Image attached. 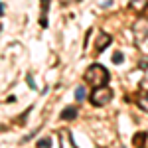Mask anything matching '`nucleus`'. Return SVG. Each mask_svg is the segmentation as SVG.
Here are the masks:
<instances>
[{
  "instance_id": "1",
  "label": "nucleus",
  "mask_w": 148,
  "mask_h": 148,
  "mask_svg": "<svg viewBox=\"0 0 148 148\" xmlns=\"http://www.w3.org/2000/svg\"><path fill=\"white\" fill-rule=\"evenodd\" d=\"M109 79H111V73L107 71V67H103L101 63H93L91 67L85 71V81L91 85L93 89H95V87L107 85Z\"/></svg>"
},
{
  "instance_id": "2",
  "label": "nucleus",
  "mask_w": 148,
  "mask_h": 148,
  "mask_svg": "<svg viewBox=\"0 0 148 148\" xmlns=\"http://www.w3.org/2000/svg\"><path fill=\"white\" fill-rule=\"evenodd\" d=\"M111 99H113V89H109L107 85L95 87L93 93H91V103L95 105V107H105Z\"/></svg>"
},
{
  "instance_id": "3",
  "label": "nucleus",
  "mask_w": 148,
  "mask_h": 148,
  "mask_svg": "<svg viewBox=\"0 0 148 148\" xmlns=\"http://www.w3.org/2000/svg\"><path fill=\"white\" fill-rule=\"evenodd\" d=\"M59 144H61V148H77L75 142L69 136V130H61L59 132Z\"/></svg>"
},
{
  "instance_id": "4",
  "label": "nucleus",
  "mask_w": 148,
  "mask_h": 148,
  "mask_svg": "<svg viewBox=\"0 0 148 148\" xmlns=\"http://www.w3.org/2000/svg\"><path fill=\"white\" fill-rule=\"evenodd\" d=\"M59 116H61V121H75V116H77V107H75V105L65 107Z\"/></svg>"
},
{
  "instance_id": "5",
  "label": "nucleus",
  "mask_w": 148,
  "mask_h": 148,
  "mask_svg": "<svg viewBox=\"0 0 148 148\" xmlns=\"http://www.w3.org/2000/svg\"><path fill=\"white\" fill-rule=\"evenodd\" d=\"M111 42H113V38H111L109 34H101V36H99V40H97L95 49H97V51H103L107 46H111Z\"/></svg>"
},
{
  "instance_id": "6",
  "label": "nucleus",
  "mask_w": 148,
  "mask_h": 148,
  "mask_svg": "<svg viewBox=\"0 0 148 148\" xmlns=\"http://www.w3.org/2000/svg\"><path fill=\"white\" fill-rule=\"evenodd\" d=\"M40 2H42V8H44V14L40 18V26L42 28H47V8H49V2L51 0H40Z\"/></svg>"
},
{
  "instance_id": "7",
  "label": "nucleus",
  "mask_w": 148,
  "mask_h": 148,
  "mask_svg": "<svg viewBox=\"0 0 148 148\" xmlns=\"http://www.w3.org/2000/svg\"><path fill=\"white\" fill-rule=\"evenodd\" d=\"M146 138H148L146 132H136V134H134V138H132V144H134L136 148H144V144H146Z\"/></svg>"
},
{
  "instance_id": "8",
  "label": "nucleus",
  "mask_w": 148,
  "mask_h": 148,
  "mask_svg": "<svg viewBox=\"0 0 148 148\" xmlns=\"http://www.w3.org/2000/svg\"><path fill=\"white\" fill-rule=\"evenodd\" d=\"M130 10H136V12H142V10H146V6H148V0H130Z\"/></svg>"
},
{
  "instance_id": "9",
  "label": "nucleus",
  "mask_w": 148,
  "mask_h": 148,
  "mask_svg": "<svg viewBox=\"0 0 148 148\" xmlns=\"http://www.w3.org/2000/svg\"><path fill=\"white\" fill-rule=\"evenodd\" d=\"M138 107L148 113V93H142V95L138 97Z\"/></svg>"
},
{
  "instance_id": "10",
  "label": "nucleus",
  "mask_w": 148,
  "mask_h": 148,
  "mask_svg": "<svg viewBox=\"0 0 148 148\" xmlns=\"http://www.w3.org/2000/svg\"><path fill=\"white\" fill-rule=\"evenodd\" d=\"M85 97H87V89L85 87H77L75 89V101L81 103V101H85Z\"/></svg>"
},
{
  "instance_id": "11",
  "label": "nucleus",
  "mask_w": 148,
  "mask_h": 148,
  "mask_svg": "<svg viewBox=\"0 0 148 148\" xmlns=\"http://www.w3.org/2000/svg\"><path fill=\"white\" fill-rule=\"evenodd\" d=\"M51 146V138H40L38 140V148H49Z\"/></svg>"
},
{
  "instance_id": "12",
  "label": "nucleus",
  "mask_w": 148,
  "mask_h": 148,
  "mask_svg": "<svg viewBox=\"0 0 148 148\" xmlns=\"http://www.w3.org/2000/svg\"><path fill=\"white\" fill-rule=\"evenodd\" d=\"M26 81H28V85H30L32 89H38V87H36V81H34V77H32L30 73H28V77H26Z\"/></svg>"
},
{
  "instance_id": "13",
  "label": "nucleus",
  "mask_w": 148,
  "mask_h": 148,
  "mask_svg": "<svg viewBox=\"0 0 148 148\" xmlns=\"http://www.w3.org/2000/svg\"><path fill=\"white\" fill-rule=\"evenodd\" d=\"M113 61H114V63H121V61H123V53H114Z\"/></svg>"
},
{
  "instance_id": "14",
  "label": "nucleus",
  "mask_w": 148,
  "mask_h": 148,
  "mask_svg": "<svg viewBox=\"0 0 148 148\" xmlns=\"http://www.w3.org/2000/svg\"><path fill=\"white\" fill-rule=\"evenodd\" d=\"M2 14H4V4L0 2V16H2Z\"/></svg>"
},
{
  "instance_id": "15",
  "label": "nucleus",
  "mask_w": 148,
  "mask_h": 148,
  "mask_svg": "<svg viewBox=\"0 0 148 148\" xmlns=\"http://www.w3.org/2000/svg\"><path fill=\"white\" fill-rule=\"evenodd\" d=\"M121 148H125V146H121Z\"/></svg>"
}]
</instances>
